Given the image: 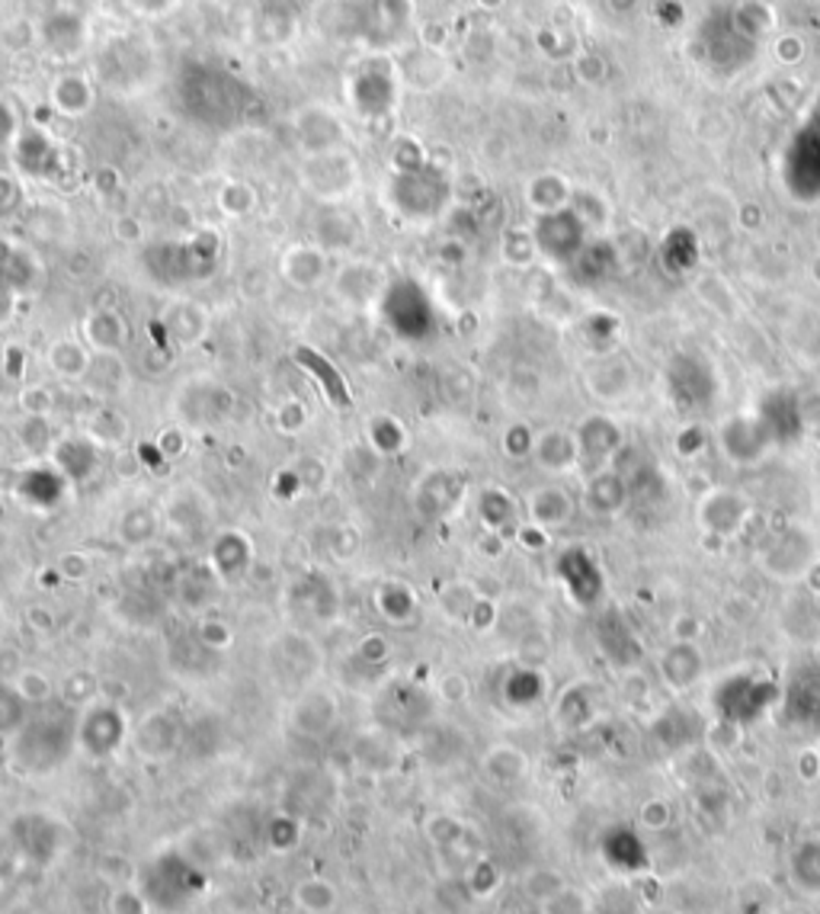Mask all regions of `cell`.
<instances>
[{"label": "cell", "mask_w": 820, "mask_h": 914, "mask_svg": "<svg viewBox=\"0 0 820 914\" xmlns=\"http://www.w3.org/2000/svg\"><path fill=\"white\" fill-rule=\"evenodd\" d=\"M296 360L308 370V373H315L318 379H321V389H324V395H328V402L337 411H343V407L353 405V395H350V385L343 382V375H340V370L330 363L328 357H321V353H315V350H308V347H298L296 350Z\"/></svg>", "instance_id": "obj_5"}, {"label": "cell", "mask_w": 820, "mask_h": 914, "mask_svg": "<svg viewBox=\"0 0 820 914\" xmlns=\"http://www.w3.org/2000/svg\"><path fill=\"white\" fill-rule=\"evenodd\" d=\"M292 902L305 914H330L337 908V902H340V892L324 876H305L292 889Z\"/></svg>", "instance_id": "obj_9"}, {"label": "cell", "mask_w": 820, "mask_h": 914, "mask_svg": "<svg viewBox=\"0 0 820 914\" xmlns=\"http://www.w3.org/2000/svg\"><path fill=\"white\" fill-rule=\"evenodd\" d=\"M113 232H116V237H123L126 244H135V241H141V222L131 219V215H123V219L113 222Z\"/></svg>", "instance_id": "obj_35"}, {"label": "cell", "mask_w": 820, "mask_h": 914, "mask_svg": "<svg viewBox=\"0 0 820 914\" xmlns=\"http://www.w3.org/2000/svg\"><path fill=\"white\" fill-rule=\"evenodd\" d=\"M116 469H119L123 478H129L135 469H141V459H135V456H119V459H116Z\"/></svg>", "instance_id": "obj_38"}, {"label": "cell", "mask_w": 820, "mask_h": 914, "mask_svg": "<svg viewBox=\"0 0 820 914\" xmlns=\"http://www.w3.org/2000/svg\"><path fill=\"white\" fill-rule=\"evenodd\" d=\"M26 619H30V626H33L35 633H52V629H55V616H52V609L33 607L30 613H26Z\"/></svg>", "instance_id": "obj_36"}, {"label": "cell", "mask_w": 820, "mask_h": 914, "mask_svg": "<svg viewBox=\"0 0 820 914\" xmlns=\"http://www.w3.org/2000/svg\"><path fill=\"white\" fill-rule=\"evenodd\" d=\"M305 424H308V407L301 405L298 398H289V402H283V405L276 407V427H279V434L296 437Z\"/></svg>", "instance_id": "obj_29"}, {"label": "cell", "mask_w": 820, "mask_h": 914, "mask_svg": "<svg viewBox=\"0 0 820 914\" xmlns=\"http://www.w3.org/2000/svg\"><path fill=\"white\" fill-rule=\"evenodd\" d=\"M90 572H94V559L84 555V552H67V555H62V562H58V575L65 577V581H74V584L87 581Z\"/></svg>", "instance_id": "obj_32"}, {"label": "cell", "mask_w": 820, "mask_h": 914, "mask_svg": "<svg viewBox=\"0 0 820 914\" xmlns=\"http://www.w3.org/2000/svg\"><path fill=\"white\" fill-rule=\"evenodd\" d=\"M90 360H94V350H87L77 340H55L49 347V366L65 382H84L87 370H90Z\"/></svg>", "instance_id": "obj_7"}, {"label": "cell", "mask_w": 820, "mask_h": 914, "mask_svg": "<svg viewBox=\"0 0 820 914\" xmlns=\"http://www.w3.org/2000/svg\"><path fill=\"white\" fill-rule=\"evenodd\" d=\"M392 914H394V912H392Z\"/></svg>", "instance_id": "obj_39"}, {"label": "cell", "mask_w": 820, "mask_h": 914, "mask_svg": "<svg viewBox=\"0 0 820 914\" xmlns=\"http://www.w3.org/2000/svg\"><path fill=\"white\" fill-rule=\"evenodd\" d=\"M337 722V700L330 693H308L292 710V725L301 735H324Z\"/></svg>", "instance_id": "obj_6"}, {"label": "cell", "mask_w": 820, "mask_h": 914, "mask_svg": "<svg viewBox=\"0 0 820 914\" xmlns=\"http://www.w3.org/2000/svg\"><path fill=\"white\" fill-rule=\"evenodd\" d=\"M126 321L119 318V311L97 308L84 318V340L94 353H119V347L126 343Z\"/></svg>", "instance_id": "obj_4"}, {"label": "cell", "mask_w": 820, "mask_h": 914, "mask_svg": "<svg viewBox=\"0 0 820 914\" xmlns=\"http://www.w3.org/2000/svg\"><path fill=\"white\" fill-rule=\"evenodd\" d=\"M292 472L298 475V485H301V491H324V488L330 485L328 466H324V463H321L318 456H301V459H296Z\"/></svg>", "instance_id": "obj_23"}, {"label": "cell", "mask_w": 820, "mask_h": 914, "mask_svg": "<svg viewBox=\"0 0 820 914\" xmlns=\"http://www.w3.org/2000/svg\"><path fill=\"white\" fill-rule=\"evenodd\" d=\"M301 841V821L296 815H273L266 825V847L273 853H292Z\"/></svg>", "instance_id": "obj_19"}, {"label": "cell", "mask_w": 820, "mask_h": 914, "mask_svg": "<svg viewBox=\"0 0 820 914\" xmlns=\"http://www.w3.org/2000/svg\"><path fill=\"white\" fill-rule=\"evenodd\" d=\"M13 690L20 693L23 703H33V706H42L55 697V683L49 680V674H42L35 668H20L13 678Z\"/></svg>", "instance_id": "obj_21"}, {"label": "cell", "mask_w": 820, "mask_h": 914, "mask_svg": "<svg viewBox=\"0 0 820 914\" xmlns=\"http://www.w3.org/2000/svg\"><path fill=\"white\" fill-rule=\"evenodd\" d=\"M158 530H161V517L151 508H131L129 513L123 517V523H119L123 540L131 542V545H141V542L155 540Z\"/></svg>", "instance_id": "obj_20"}, {"label": "cell", "mask_w": 820, "mask_h": 914, "mask_svg": "<svg viewBox=\"0 0 820 914\" xmlns=\"http://www.w3.org/2000/svg\"><path fill=\"white\" fill-rule=\"evenodd\" d=\"M606 853H609V860H613L616 867H622V870H635V867L645 863V844L638 841L635 831H625V828L613 831V835L606 838Z\"/></svg>", "instance_id": "obj_18"}, {"label": "cell", "mask_w": 820, "mask_h": 914, "mask_svg": "<svg viewBox=\"0 0 820 914\" xmlns=\"http://www.w3.org/2000/svg\"><path fill=\"white\" fill-rule=\"evenodd\" d=\"M461 825L452 815H433L427 821V838L436 847H452L461 841Z\"/></svg>", "instance_id": "obj_27"}, {"label": "cell", "mask_w": 820, "mask_h": 914, "mask_svg": "<svg viewBox=\"0 0 820 914\" xmlns=\"http://www.w3.org/2000/svg\"><path fill=\"white\" fill-rule=\"evenodd\" d=\"M356 655H360V661H365V665H385L392 658V642L382 633H369L356 645Z\"/></svg>", "instance_id": "obj_31"}, {"label": "cell", "mask_w": 820, "mask_h": 914, "mask_svg": "<svg viewBox=\"0 0 820 914\" xmlns=\"http://www.w3.org/2000/svg\"><path fill=\"white\" fill-rule=\"evenodd\" d=\"M23 700H20V693L13 690V683L10 687H3L0 683V732H10V729H17L20 722H23Z\"/></svg>", "instance_id": "obj_30"}, {"label": "cell", "mask_w": 820, "mask_h": 914, "mask_svg": "<svg viewBox=\"0 0 820 914\" xmlns=\"http://www.w3.org/2000/svg\"><path fill=\"white\" fill-rule=\"evenodd\" d=\"M567 885H564V880H561L558 873H552V870H539V873H532L529 880H525V892L535 899V902H552L555 895H561Z\"/></svg>", "instance_id": "obj_26"}, {"label": "cell", "mask_w": 820, "mask_h": 914, "mask_svg": "<svg viewBox=\"0 0 820 914\" xmlns=\"http://www.w3.org/2000/svg\"><path fill=\"white\" fill-rule=\"evenodd\" d=\"M286 276H289V283L305 286V289L315 286L324 276V254L311 251V247H292L286 257Z\"/></svg>", "instance_id": "obj_16"}, {"label": "cell", "mask_w": 820, "mask_h": 914, "mask_svg": "<svg viewBox=\"0 0 820 914\" xmlns=\"http://www.w3.org/2000/svg\"><path fill=\"white\" fill-rule=\"evenodd\" d=\"M372 604L379 609V616L388 623H411L417 613V594L404 581H385V584H379Z\"/></svg>", "instance_id": "obj_8"}, {"label": "cell", "mask_w": 820, "mask_h": 914, "mask_svg": "<svg viewBox=\"0 0 820 914\" xmlns=\"http://www.w3.org/2000/svg\"><path fill=\"white\" fill-rule=\"evenodd\" d=\"M173 745H177V722L170 719V712H151L138 729V751L148 757H164Z\"/></svg>", "instance_id": "obj_11"}, {"label": "cell", "mask_w": 820, "mask_h": 914, "mask_svg": "<svg viewBox=\"0 0 820 914\" xmlns=\"http://www.w3.org/2000/svg\"><path fill=\"white\" fill-rule=\"evenodd\" d=\"M254 565V549H251V540L247 533H237V530H228V533H219V540L212 545V568L215 575L222 581H237L251 572Z\"/></svg>", "instance_id": "obj_2"}, {"label": "cell", "mask_w": 820, "mask_h": 914, "mask_svg": "<svg viewBox=\"0 0 820 914\" xmlns=\"http://www.w3.org/2000/svg\"><path fill=\"white\" fill-rule=\"evenodd\" d=\"M84 434L97 446H123L129 437V421L116 411V407H97L90 417H87V427Z\"/></svg>", "instance_id": "obj_14"}, {"label": "cell", "mask_w": 820, "mask_h": 914, "mask_svg": "<svg viewBox=\"0 0 820 914\" xmlns=\"http://www.w3.org/2000/svg\"><path fill=\"white\" fill-rule=\"evenodd\" d=\"M126 363L119 360V353H94L90 370H87V389H94L97 395H116L126 385Z\"/></svg>", "instance_id": "obj_13"}, {"label": "cell", "mask_w": 820, "mask_h": 914, "mask_svg": "<svg viewBox=\"0 0 820 914\" xmlns=\"http://www.w3.org/2000/svg\"><path fill=\"white\" fill-rule=\"evenodd\" d=\"M20 407L23 414H33V417H49L55 411V392L49 385H23L20 392Z\"/></svg>", "instance_id": "obj_25"}, {"label": "cell", "mask_w": 820, "mask_h": 914, "mask_svg": "<svg viewBox=\"0 0 820 914\" xmlns=\"http://www.w3.org/2000/svg\"><path fill=\"white\" fill-rule=\"evenodd\" d=\"M126 738V715L109 700H94L77 725V742L90 757H109Z\"/></svg>", "instance_id": "obj_1"}, {"label": "cell", "mask_w": 820, "mask_h": 914, "mask_svg": "<svg viewBox=\"0 0 820 914\" xmlns=\"http://www.w3.org/2000/svg\"><path fill=\"white\" fill-rule=\"evenodd\" d=\"M52 463H55V469L62 472L65 481H81L97 466V443L90 440L87 434L84 437H65V440L55 443Z\"/></svg>", "instance_id": "obj_3"}, {"label": "cell", "mask_w": 820, "mask_h": 914, "mask_svg": "<svg viewBox=\"0 0 820 914\" xmlns=\"http://www.w3.org/2000/svg\"><path fill=\"white\" fill-rule=\"evenodd\" d=\"M465 885H468L471 899H484L500 885V870L493 867L491 860H475L468 876H465Z\"/></svg>", "instance_id": "obj_24"}, {"label": "cell", "mask_w": 820, "mask_h": 914, "mask_svg": "<svg viewBox=\"0 0 820 914\" xmlns=\"http://www.w3.org/2000/svg\"><path fill=\"white\" fill-rule=\"evenodd\" d=\"M196 633H199V642L205 645V648H228L231 639H234L231 626L225 623V619H219V616H202V619H199Z\"/></svg>", "instance_id": "obj_28"}, {"label": "cell", "mask_w": 820, "mask_h": 914, "mask_svg": "<svg viewBox=\"0 0 820 914\" xmlns=\"http://www.w3.org/2000/svg\"><path fill=\"white\" fill-rule=\"evenodd\" d=\"M365 437H369V449L375 456H394L407 446V427L392 414H375L365 424Z\"/></svg>", "instance_id": "obj_12"}, {"label": "cell", "mask_w": 820, "mask_h": 914, "mask_svg": "<svg viewBox=\"0 0 820 914\" xmlns=\"http://www.w3.org/2000/svg\"><path fill=\"white\" fill-rule=\"evenodd\" d=\"M791 880L805 892H820V841H808L791 853Z\"/></svg>", "instance_id": "obj_17"}, {"label": "cell", "mask_w": 820, "mask_h": 914, "mask_svg": "<svg viewBox=\"0 0 820 914\" xmlns=\"http://www.w3.org/2000/svg\"><path fill=\"white\" fill-rule=\"evenodd\" d=\"M62 697L71 706H90L99 697V680L90 671H74L62 680Z\"/></svg>", "instance_id": "obj_22"}, {"label": "cell", "mask_w": 820, "mask_h": 914, "mask_svg": "<svg viewBox=\"0 0 820 914\" xmlns=\"http://www.w3.org/2000/svg\"><path fill=\"white\" fill-rule=\"evenodd\" d=\"M164 325L170 338H177L183 347H193L209 331V315L196 302H180L170 315H164Z\"/></svg>", "instance_id": "obj_10"}, {"label": "cell", "mask_w": 820, "mask_h": 914, "mask_svg": "<svg viewBox=\"0 0 820 914\" xmlns=\"http://www.w3.org/2000/svg\"><path fill=\"white\" fill-rule=\"evenodd\" d=\"M187 446H190L187 434H183L180 427H170V431H164V434L158 437V456L167 459V463H173V459H180V456L187 453Z\"/></svg>", "instance_id": "obj_34"}, {"label": "cell", "mask_w": 820, "mask_h": 914, "mask_svg": "<svg viewBox=\"0 0 820 914\" xmlns=\"http://www.w3.org/2000/svg\"><path fill=\"white\" fill-rule=\"evenodd\" d=\"M222 205L228 209L231 215H244L254 205V190L247 183H228L222 190Z\"/></svg>", "instance_id": "obj_33"}, {"label": "cell", "mask_w": 820, "mask_h": 914, "mask_svg": "<svg viewBox=\"0 0 820 914\" xmlns=\"http://www.w3.org/2000/svg\"><path fill=\"white\" fill-rule=\"evenodd\" d=\"M20 434H17V440H20V446L33 456V459H45V456H52V449H55V434H52V424H49V417H33V414H26L23 421H20V427H17Z\"/></svg>", "instance_id": "obj_15"}, {"label": "cell", "mask_w": 820, "mask_h": 914, "mask_svg": "<svg viewBox=\"0 0 820 914\" xmlns=\"http://www.w3.org/2000/svg\"><path fill=\"white\" fill-rule=\"evenodd\" d=\"M465 680L459 678V674H449V678H443V683H439V693L449 700V703H459L461 697H465Z\"/></svg>", "instance_id": "obj_37"}]
</instances>
